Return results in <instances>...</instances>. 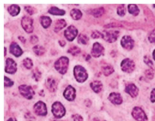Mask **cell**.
<instances>
[{
	"instance_id": "603a6c76",
	"label": "cell",
	"mask_w": 155,
	"mask_h": 121,
	"mask_svg": "<svg viewBox=\"0 0 155 121\" xmlns=\"http://www.w3.org/2000/svg\"><path fill=\"white\" fill-rule=\"evenodd\" d=\"M33 78L36 81H38L42 77V73L37 68H36L32 71Z\"/></svg>"
},
{
	"instance_id": "30bf717a",
	"label": "cell",
	"mask_w": 155,
	"mask_h": 121,
	"mask_svg": "<svg viewBox=\"0 0 155 121\" xmlns=\"http://www.w3.org/2000/svg\"><path fill=\"white\" fill-rule=\"evenodd\" d=\"M76 92L75 89L71 86L69 85L64 90L63 95L64 98L69 101H73L76 98Z\"/></svg>"
},
{
	"instance_id": "7402d4cb",
	"label": "cell",
	"mask_w": 155,
	"mask_h": 121,
	"mask_svg": "<svg viewBox=\"0 0 155 121\" xmlns=\"http://www.w3.org/2000/svg\"><path fill=\"white\" fill-rule=\"evenodd\" d=\"M23 64L24 67L28 70H31L34 66L32 60L29 58H26L23 60Z\"/></svg>"
},
{
	"instance_id": "277c9868",
	"label": "cell",
	"mask_w": 155,
	"mask_h": 121,
	"mask_svg": "<svg viewBox=\"0 0 155 121\" xmlns=\"http://www.w3.org/2000/svg\"><path fill=\"white\" fill-rule=\"evenodd\" d=\"M74 75L77 81L83 83L86 81L88 78V75L83 68L77 66L74 68Z\"/></svg>"
},
{
	"instance_id": "d6a6232c",
	"label": "cell",
	"mask_w": 155,
	"mask_h": 121,
	"mask_svg": "<svg viewBox=\"0 0 155 121\" xmlns=\"http://www.w3.org/2000/svg\"><path fill=\"white\" fill-rule=\"evenodd\" d=\"M7 121H17V120L14 118H11L8 120Z\"/></svg>"
},
{
	"instance_id": "4fadbf2b",
	"label": "cell",
	"mask_w": 155,
	"mask_h": 121,
	"mask_svg": "<svg viewBox=\"0 0 155 121\" xmlns=\"http://www.w3.org/2000/svg\"><path fill=\"white\" fill-rule=\"evenodd\" d=\"M108 99L114 104L120 105L123 102V99L121 95L118 93H111L109 95Z\"/></svg>"
},
{
	"instance_id": "ba28073f",
	"label": "cell",
	"mask_w": 155,
	"mask_h": 121,
	"mask_svg": "<svg viewBox=\"0 0 155 121\" xmlns=\"http://www.w3.org/2000/svg\"><path fill=\"white\" fill-rule=\"evenodd\" d=\"M34 110L35 113L39 116H45L47 114L48 111L46 104L41 101L34 104Z\"/></svg>"
},
{
	"instance_id": "52a82bcc",
	"label": "cell",
	"mask_w": 155,
	"mask_h": 121,
	"mask_svg": "<svg viewBox=\"0 0 155 121\" xmlns=\"http://www.w3.org/2000/svg\"><path fill=\"white\" fill-rule=\"evenodd\" d=\"M17 71V63L13 59L8 58L6 61L5 72L8 74H14Z\"/></svg>"
},
{
	"instance_id": "5bb4252c",
	"label": "cell",
	"mask_w": 155,
	"mask_h": 121,
	"mask_svg": "<svg viewBox=\"0 0 155 121\" xmlns=\"http://www.w3.org/2000/svg\"><path fill=\"white\" fill-rule=\"evenodd\" d=\"M134 63L132 60H126L122 63V70L125 72L130 73L134 70L135 68Z\"/></svg>"
},
{
	"instance_id": "d590c367",
	"label": "cell",
	"mask_w": 155,
	"mask_h": 121,
	"mask_svg": "<svg viewBox=\"0 0 155 121\" xmlns=\"http://www.w3.org/2000/svg\"></svg>"
},
{
	"instance_id": "4316f807",
	"label": "cell",
	"mask_w": 155,
	"mask_h": 121,
	"mask_svg": "<svg viewBox=\"0 0 155 121\" xmlns=\"http://www.w3.org/2000/svg\"><path fill=\"white\" fill-rule=\"evenodd\" d=\"M39 41L38 36L35 35H31L30 38V42L32 44H35Z\"/></svg>"
},
{
	"instance_id": "ffe728a7",
	"label": "cell",
	"mask_w": 155,
	"mask_h": 121,
	"mask_svg": "<svg viewBox=\"0 0 155 121\" xmlns=\"http://www.w3.org/2000/svg\"><path fill=\"white\" fill-rule=\"evenodd\" d=\"M75 30L72 26L69 27L64 32V35L69 41H72L75 36Z\"/></svg>"
},
{
	"instance_id": "d4e9b609",
	"label": "cell",
	"mask_w": 155,
	"mask_h": 121,
	"mask_svg": "<svg viewBox=\"0 0 155 121\" xmlns=\"http://www.w3.org/2000/svg\"><path fill=\"white\" fill-rule=\"evenodd\" d=\"M14 83L10 79L6 76L4 77V86L7 87H10L13 86Z\"/></svg>"
},
{
	"instance_id": "d6986e66",
	"label": "cell",
	"mask_w": 155,
	"mask_h": 121,
	"mask_svg": "<svg viewBox=\"0 0 155 121\" xmlns=\"http://www.w3.org/2000/svg\"><path fill=\"white\" fill-rule=\"evenodd\" d=\"M48 12L50 14L54 15L63 16L66 13L65 11L61 9L56 6H52L48 10Z\"/></svg>"
},
{
	"instance_id": "1f68e13d",
	"label": "cell",
	"mask_w": 155,
	"mask_h": 121,
	"mask_svg": "<svg viewBox=\"0 0 155 121\" xmlns=\"http://www.w3.org/2000/svg\"><path fill=\"white\" fill-rule=\"evenodd\" d=\"M58 43L61 47H64L66 44V42L63 40H59L58 41Z\"/></svg>"
},
{
	"instance_id": "e0dca14e",
	"label": "cell",
	"mask_w": 155,
	"mask_h": 121,
	"mask_svg": "<svg viewBox=\"0 0 155 121\" xmlns=\"http://www.w3.org/2000/svg\"><path fill=\"white\" fill-rule=\"evenodd\" d=\"M21 8L18 5L13 4L7 8V11L9 14L13 17L18 16L20 13Z\"/></svg>"
},
{
	"instance_id": "484cf974",
	"label": "cell",
	"mask_w": 155,
	"mask_h": 121,
	"mask_svg": "<svg viewBox=\"0 0 155 121\" xmlns=\"http://www.w3.org/2000/svg\"><path fill=\"white\" fill-rule=\"evenodd\" d=\"M145 75L147 79L151 80L153 79L154 73L153 71L150 70H147L145 72Z\"/></svg>"
},
{
	"instance_id": "e575fe53",
	"label": "cell",
	"mask_w": 155,
	"mask_h": 121,
	"mask_svg": "<svg viewBox=\"0 0 155 121\" xmlns=\"http://www.w3.org/2000/svg\"><path fill=\"white\" fill-rule=\"evenodd\" d=\"M91 121H102L99 119L97 118H94Z\"/></svg>"
},
{
	"instance_id": "9c48e42d",
	"label": "cell",
	"mask_w": 155,
	"mask_h": 121,
	"mask_svg": "<svg viewBox=\"0 0 155 121\" xmlns=\"http://www.w3.org/2000/svg\"><path fill=\"white\" fill-rule=\"evenodd\" d=\"M10 53L15 56L18 58L22 55L23 53L22 48L17 42H12L10 46Z\"/></svg>"
},
{
	"instance_id": "83f0119b",
	"label": "cell",
	"mask_w": 155,
	"mask_h": 121,
	"mask_svg": "<svg viewBox=\"0 0 155 121\" xmlns=\"http://www.w3.org/2000/svg\"><path fill=\"white\" fill-rule=\"evenodd\" d=\"M150 99L152 102H155V88L151 92Z\"/></svg>"
},
{
	"instance_id": "6da1fadb",
	"label": "cell",
	"mask_w": 155,
	"mask_h": 121,
	"mask_svg": "<svg viewBox=\"0 0 155 121\" xmlns=\"http://www.w3.org/2000/svg\"><path fill=\"white\" fill-rule=\"evenodd\" d=\"M68 58L62 56L57 60L54 63V67L56 70L63 75L66 73L69 65Z\"/></svg>"
},
{
	"instance_id": "8992f818",
	"label": "cell",
	"mask_w": 155,
	"mask_h": 121,
	"mask_svg": "<svg viewBox=\"0 0 155 121\" xmlns=\"http://www.w3.org/2000/svg\"><path fill=\"white\" fill-rule=\"evenodd\" d=\"M132 115L137 121H147L148 120L145 112L140 107H135L133 109Z\"/></svg>"
},
{
	"instance_id": "5b68a950",
	"label": "cell",
	"mask_w": 155,
	"mask_h": 121,
	"mask_svg": "<svg viewBox=\"0 0 155 121\" xmlns=\"http://www.w3.org/2000/svg\"><path fill=\"white\" fill-rule=\"evenodd\" d=\"M20 94L24 98L28 99H31L35 94V92L32 87L26 85H22L19 87Z\"/></svg>"
},
{
	"instance_id": "836d02e7",
	"label": "cell",
	"mask_w": 155,
	"mask_h": 121,
	"mask_svg": "<svg viewBox=\"0 0 155 121\" xmlns=\"http://www.w3.org/2000/svg\"><path fill=\"white\" fill-rule=\"evenodd\" d=\"M7 49L6 47H4V57H5L7 54Z\"/></svg>"
},
{
	"instance_id": "2e32d148",
	"label": "cell",
	"mask_w": 155,
	"mask_h": 121,
	"mask_svg": "<svg viewBox=\"0 0 155 121\" xmlns=\"http://www.w3.org/2000/svg\"><path fill=\"white\" fill-rule=\"evenodd\" d=\"M66 25V22L64 19H58L56 20L54 22L53 30L55 33H58L63 29Z\"/></svg>"
},
{
	"instance_id": "cb8c5ba5",
	"label": "cell",
	"mask_w": 155,
	"mask_h": 121,
	"mask_svg": "<svg viewBox=\"0 0 155 121\" xmlns=\"http://www.w3.org/2000/svg\"><path fill=\"white\" fill-rule=\"evenodd\" d=\"M24 9L30 15H34L37 12V10L35 8L31 6H24Z\"/></svg>"
},
{
	"instance_id": "ac0fdd59",
	"label": "cell",
	"mask_w": 155,
	"mask_h": 121,
	"mask_svg": "<svg viewBox=\"0 0 155 121\" xmlns=\"http://www.w3.org/2000/svg\"><path fill=\"white\" fill-rule=\"evenodd\" d=\"M90 86L94 91L96 93L99 94L102 89L103 85L101 81L96 80L91 83Z\"/></svg>"
},
{
	"instance_id": "f1b7e54d",
	"label": "cell",
	"mask_w": 155,
	"mask_h": 121,
	"mask_svg": "<svg viewBox=\"0 0 155 121\" xmlns=\"http://www.w3.org/2000/svg\"><path fill=\"white\" fill-rule=\"evenodd\" d=\"M73 118L74 121H83V120L82 117L78 114L73 116Z\"/></svg>"
},
{
	"instance_id": "9a60e30c",
	"label": "cell",
	"mask_w": 155,
	"mask_h": 121,
	"mask_svg": "<svg viewBox=\"0 0 155 121\" xmlns=\"http://www.w3.org/2000/svg\"><path fill=\"white\" fill-rule=\"evenodd\" d=\"M39 21L41 25L44 29H47L49 27L52 23V19L48 16H41L39 18Z\"/></svg>"
},
{
	"instance_id": "f546056e",
	"label": "cell",
	"mask_w": 155,
	"mask_h": 121,
	"mask_svg": "<svg viewBox=\"0 0 155 121\" xmlns=\"http://www.w3.org/2000/svg\"><path fill=\"white\" fill-rule=\"evenodd\" d=\"M18 39L23 44H25L26 42V39L22 36H19L18 37Z\"/></svg>"
},
{
	"instance_id": "7a4b0ae2",
	"label": "cell",
	"mask_w": 155,
	"mask_h": 121,
	"mask_svg": "<svg viewBox=\"0 0 155 121\" xmlns=\"http://www.w3.org/2000/svg\"><path fill=\"white\" fill-rule=\"evenodd\" d=\"M34 19L28 16H24L21 20V25L23 30L27 33H33L34 30Z\"/></svg>"
},
{
	"instance_id": "44dd1931",
	"label": "cell",
	"mask_w": 155,
	"mask_h": 121,
	"mask_svg": "<svg viewBox=\"0 0 155 121\" xmlns=\"http://www.w3.org/2000/svg\"><path fill=\"white\" fill-rule=\"evenodd\" d=\"M34 53L38 56H42L46 52V50L43 47L39 45H36L32 48Z\"/></svg>"
},
{
	"instance_id": "4dcf8cb0",
	"label": "cell",
	"mask_w": 155,
	"mask_h": 121,
	"mask_svg": "<svg viewBox=\"0 0 155 121\" xmlns=\"http://www.w3.org/2000/svg\"><path fill=\"white\" fill-rule=\"evenodd\" d=\"M145 62L146 63L148 64V66L151 67H152L153 66V63H152L150 61V60L148 59H145Z\"/></svg>"
},
{
	"instance_id": "3957f363",
	"label": "cell",
	"mask_w": 155,
	"mask_h": 121,
	"mask_svg": "<svg viewBox=\"0 0 155 121\" xmlns=\"http://www.w3.org/2000/svg\"><path fill=\"white\" fill-rule=\"evenodd\" d=\"M52 112L56 117L61 118L66 114V110L62 103L56 102L52 105Z\"/></svg>"
},
{
	"instance_id": "8fae6325",
	"label": "cell",
	"mask_w": 155,
	"mask_h": 121,
	"mask_svg": "<svg viewBox=\"0 0 155 121\" xmlns=\"http://www.w3.org/2000/svg\"><path fill=\"white\" fill-rule=\"evenodd\" d=\"M125 91L132 97L135 98L138 95L139 90L134 84H130L126 86Z\"/></svg>"
},
{
	"instance_id": "7c38bea8",
	"label": "cell",
	"mask_w": 155,
	"mask_h": 121,
	"mask_svg": "<svg viewBox=\"0 0 155 121\" xmlns=\"http://www.w3.org/2000/svg\"><path fill=\"white\" fill-rule=\"evenodd\" d=\"M46 85L48 89L51 92L56 91L58 86V83L55 78L50 77L48 78L46 82Z\"/></svg>"
}]
</instances>
